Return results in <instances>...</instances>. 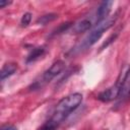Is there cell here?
Segmentation results:
<instances>
[{
  "instance_id": "1",
  "label": "cell",
  "mask_w": 130,
  "mask_h": 130,
  "mask_svg": "<svg viewBox=\"0 0 130 130\" xmlns=\"http://www.w3.org/2000/svg\"><path fill=\"white\" fill-rule=\"evenodd\" d=\"M82 102V94L74 92L64 96L55 107L51 118L39 130H57L62 122L74 112Z\"/></svg>"
},
{
  "instance_id": "2",
  "label": "cell",
  "mask_w": 130,
  "mask_h": 130,
  "mask_svg": "<svg viewBox=\"0 0 130 130\" xmlns=\"http://www.w3.org/2000/svg\"><path fill=\"white\" fill-rule=\"evenodd\" d=\"M117 17H118V14L116 13L115 15L109 16L107 19H105V20H103L102 22L95 24V26L92 28V30L83 39V41L74 49V51H75V52H80V51L85 50V49H87L88 47L92 46L93 44H95L96 41L101 39V37L103 36V34H104L106 30H108V29L114 24V22L116 21Z\"/></svg>"
},
{
  "instance_id": "3",
  "label": "cell",
  "mask_w": 130,
  "mask_h": 130,
  "mask_svg": "<svg viewBox=\"0 0 130 130\" xmlns=\"http://www.w3.org/2000/svg\"><path fill=\"white\" fill-rule=\"evenodd\" d=\"M65 67V63L62 60H58L56 62H54L51 67L49 69H47L42 76H40L39 79H37L34 83H31V85L29 86L30 90H36V89H40L43 86H45L46 84H48L52 79H54L58 74H60L62 72V70Z\"/></svg>"
},
{
  "instance_id": "4",
  "label": "cell",
  "mask_w": 130,
  "mask_h": 130,
  "mask_svg": "<svg viewBox=\"0 0 130 130\" xmlns=\"http://www.w3.org/2000/svg\"><path fill=\"white\" fill-rule=\"evenodd\" d=\"M129 66H125L121 73L119 74L118 78H117V81L114 85H112L111 87L103 90L99 95H98V99L102 102H105V103H108V102H112L116 99L119 98L120 95V92H121V88H122V84H123V81H124V77L126 75V72L128 70Z\"/></svg>"
},
{
  "instance_id": "5",
  "label": "cell",
  "mask_w": 130,
  "mask_h": 130,
  "mask_svg": "<svg viewBox=\"0 0 130 130\" xmlns=\"http://www.w3.org/2000/svg\"><path fill=\"white\" fill-rule=\"evenodd\" d=\"M130 99V66L126 72V75L124 77V81L122 84V88H121V92L120 95L118 98L119 101V105H122L123 103H125L126 101H128Z\"/></svg>"
},
{
  "instance_id": "6",
  "label": "cell",
  "mask_w": 130,
  "mask_h": 130,
  "mask_svg": "<svg viewBox=\"0 0 130 130\" xmlns=\"http://www.w3.org/2000/svg\"><path fill=\"white\" fill-rule=\"evenodd\" d=\"M113 2L112 1H104L101 3V5L99 6L96 13H95V24L102 22L103 20L107 19L109 16V13L111 11Z\"/></svg>"
},
{
  "instance_id": "7",
  "label": "cell",
  "mask_w": 130,
  "mask_h": 130,
  "mask_svg": "<svg viewBox=\"0 0 130 130\" xmlns=\"http://www.w3.org/2000/svg\"><path fill=\"white\" fill-rule=\"evenodd\" d=\"M92 24H93V22H92L91 18H83L73 25L72 30L74 34L83 32V31H86L87 29H89L92 26Z\"/></svg>"
},
{
  "instance_id": "8",
  "label": "cell",
  "mask_w": 130,
  "mask_h": 130,
  "mask_svg": "<svg viewBox=\"0 0 130 130\" xmlns=\"http://www.w3.org/2000/svg\"><path fill=\"white\" fill-rule=\"evenodd\" d=\"M16 69H17V66L14 63H6V64H4L2 69H1V73H0L1 74V80L3 81L5 78L13 75L15 73Z\"/></svg>"
},
{
  "instance_id": "9",
  "label": "cell",
  "mask_w": 130,
  "mask_h": 130,
  "mask_svg": "<svg viewBox=\"0 0 130 130\" xmlns=\"http://www.w3.org/2000/svg\"><path fill=\"white\" fill-rule=\"evenodd\" d=\"M45 54V48L44 47H37V48H34L28 56L26 57V63H32L35 61H37L38 59H40L43 55Z\"/></svg>"
},
{
  "instance_id": "10",
  "label": "cell",
  "mask_w": 130,
  "mask_h": 130,
  "mask_svg": "<svg viewBox=\"0 0 130 130\" xmlns=\"http://www.w3.org/2000/svg\"><path fill=\"white\" fill-rule=\"evenodd\" d=\"M57 17H58V15H57L56 13L45 14V15H43V16H41V17H39V18L37 19V23H38V24H43V25H45V24H47L48 22H51V21L55 20Z\"/></svg>"
},
{
  "instance_id": "11",
  "label": "cell",
  "mask_w": 130,
  "mask_h": 130,
  "mask_svg": "<svg viewBox=\"0 0 130 130\" xmlns=\"http://www.w3.org/2000/svg\"><path fill=\"white\" fill-rule=\"evenodd\" d=\"M30 20H31V14H30L29 12L24 13V14L22 15L21 19H20V24H21V26H23V27L27 26V25L29 24Z\"/></svg>"
},
{
  "instance_id": "12",
  "label": "cell",
  "mask_w": 130,
  "mask_h": 130,
  "mask_svg": "<svg viewBox=\"0 0 130 130\" xmlns=\"http://www.w3.org/2000/svg\"><path fill=\"white\" fill-rule=\"evenodd\" d=\"M71 26V22H66V23H62L58 28H56L54 31H53V34L52 35H59V34H61V32H63V31H65L68 27H70Z\"/></svg>"
},
{
  "instance_id": "13",
  "label": "cell",
  "mask_w": 130,
  "mask_h": 130,
  "mask_svg": "<svg viewBox=\"0 0 130 130\" xmlns=\"http://www.w3.org/2000/svg\"><path fill=\"white\" fill-rule=\"evenodd\" d=\"M11 2L10 1H5V0H0V8H4L5 6L9 5Z\"/></svg>"
},
{
  "instance_id": "14",
  "label": "cell",
  "mask_w": 130,
  "mask_h": 130,
  "mask_svg": "<svg viewBox=\"0 0 130 130\" xmlns=\"http://www.w3.org/2000/svg\"><path fill=\"white\" fill-rule=\"evenodd\" d=\"M1 130H17L15 127H13V126H5V127H2V129Z\"/></svg>"
}]
</instances>
